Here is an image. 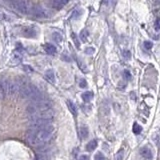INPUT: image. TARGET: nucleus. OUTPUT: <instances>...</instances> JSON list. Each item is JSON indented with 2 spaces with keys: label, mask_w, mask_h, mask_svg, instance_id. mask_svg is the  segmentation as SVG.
Segmentation results:
<instances>
[{
  "label": "nucleus",
  "mask_w": 160,
  "mask_h": 160,
  "mask_svg": "<svg viewBox=\"0 0 160 160\" xmlns=\"http://www.w3.org/2000/svg\"><path fill=\"white\" fill-rule=\"evenodd\" d=\"M53 131H54V127L51 124H48L45 127L41 129H31L27 133V141L31 145H44L47 143L49 140H51L53 136Z\"/></svg>",
  "instance_id": "obj_1"
},
{
  "label": "nucleus",
  "mask_w": 160,
  "mask_h": 160,
  "mask_svg": "<svg viewBox=\"0 0 160 160\" xmlns=\"http://www.w3.org/2000/svg\"><path fill=\"white\" fill-rule=\"evenodd\" d=\"M15 8L18 11L22 13H28L30 11V3L27 1V0H18V1L15 2Z\"/></svg>",
  "instance_id": "obj_2"
},
{
  "label": "nucleus",
  "mask_w": 160,
  "mask_h": 160,
  "mask_svg": "<svg viewBox=\"0 0 160 160\" xmlns=\"http://www.w3.org/2000/svg\"><path fill=\"white\" fill-rule=\"evenodd\" d=\"M140 154L143 158L147 159V160H151L152 159V151H151L148 147H142L140 149Z\"/></svg>",
  "instance_id": "obj_3"
},
{
  "label": "nucleus",
  "mask_w": 160,
  "mask_h": 160,
  "mask_svg": "<svg viewBox=\"0 0 160 160\" xmlns=\"http://www.w3.org/2000/svg\"><path fill=\"white\" fill-rule=\"evenodd\" d=\"M33 13L35 16L37 17H41V18H44V17H47V11L44 9V8L40 7V6H37L34 8L33 10Z\"/></svg>",
  "instance_id": "obj_4"
},
{
  "label": "nucleus",
  "mask_w": 160,
  "mask_h": 160,
  "mask_svg": "<svg viewBox=\"0 0 160 160\" xmlns=\"http://www.w3.org/2000/svg\"><path fill=\"white\" fill-rule=\"evenodd\" d=\"M44 78H45L47 81L50 82V83H55V74L54 71L52 69H48L44 74Z\"/></svg>",
  "instance_id": "obj_5"
},
{
  "label": "nucleus",
  "mask_w": 160,
  "mask_h": 160,
  "mask_svg": "<svg viewBox=\"0 0 160 160\" xmlns=\"http://www.w3.org/2000/svg\"><path fill=\"white\" fill-rule=\"evenodd\" d=\"M44 50H45L46 53H48L50 55H54L56 53V47L50 43H46L44 45Z\"/></svg>",
  "instance_id": "obj_6"
},
{
  "label": "nucleus",
  "mask_w": 160,
  "mask_h": 160,
  "mask_svg": "<svg viewBox=\"0 0 160 160\" xmlns=\"http://www.w3.org/2000/svg\"><path fill=\"white\" fill-rule=\"evenodd\" d=\"M67 2H68V0H53L52 5L55 8H61V7H63Z\"/></svg>",
  "instance_id": "obj_7"
},
{
  "label": "nucleus",
  "mask_w": 160,
  "mask_h": 160,
  "mask_svg": "<svg viewBox=\"0 0 160 160\" xmlns=\"http://www.w3.org/2000/svg\"><path fill=\"white\" fill-rule=\"evenodd\" d=\"M23 33L27 37H34L35 35H36V31H35L33 28H25L24 30H23Z\"/></svg>",
  "instance_id": "obj_8"
},
{
  "label": "nucleus",
  "mask_w": 160,
  "mask_h": 160,
  "mask_svg": "<svg viewBox=\"0 0 160 160\" xmlns=\"http://www.w3.org/2000/svg\"><path fill=\"white\" fill-rule=\"evenodd\" d=\"M67 107H68L69 111H70L73 115H76V114H77V108H76L75 104H74L72 101H69V100H68V101H67Z\"/></svg>",
  "instance_id": "obj_9"
},
{
  "label": "nucleus",
  "mask_w": 160,
  "mask_h": 160,
  "mask_svg": "<svg viewBox=\"0 0 160 160\" xmlns=\"http://www.w3.org/2000/svg\"><path fill=\"white\" fill-rule=\"evenodd\" d=\"M92 98H93V93L90 92V91H87V92H84L83 94H82V99H83L85 102L91 101V99Z\"/></svg>",
  "instance_id": "obj_10"
},
{
  "label": "nucleus",
  "mask_w": 160,
  "mask_h": 160,
  "mask_svg": "<svg viewBox=\"0 0 160 160\" xmlns=\"http://www.w3.org/2000/svg\"><path fill=\"white\" fill-rule=\"evenodd\" d=\"M96 147H97V141L96 140H91L89 143L87 144L86 149L88 151H93Z\"/></svg>",
  "instance_id": "obj_11"
},
{
  "label": "nucleus",
  "mask_w": 160,
  "mask_h": 160,
  "mask_svg": "<svg viewBox=\"0 0 160 160\" xmlns=\"http://www.w3.org/2000/svg\"><path fill=\"white\" fill-rule=\"evenodd\" d=\"M88 35H89L88 31L86 30V29H84V30H82L81 32H80V39L83 41V42H86L87 38H88Z\"/></svg>",
  "instance_id": "obj_12"
},
{
  "label": "nucleus",
  "mask_w": 160,
  "mask_h": 160,
  "mask_svg": "<svg viewBox=\"0 0 160 160\" xmlns=\"http://www.w3.org/2000/svg\"><path fill=\"white\" fill-rule=\"evenodd\" d=\"M80 135H81V138H86L88 136V129L87 127L85 126H82L81 128H80Z\"/></svg>",
  "instance_id": "obj_13"
},
{
  "label": "nucleus",
  "mask_w": 160,
  "mask_h": 160,
  "mask_svg": "<svg viewBox=\"0 0 160 160\" xmlns=\"http://www.w3.org/2000/svg\"><path fill=\"white\" fill-rule=\"evenodd\" d=\"M52 37H53V40H54L55 42H57V43H60L62 41L61 34H59L58 32H54V33L52 34Z\"/></svg>",
  "instance_id": "obj_14"
},
{
  "label": "nucleus",
  "mask_w": 160,
  "mask_h": 160,
  "mask_svg": "<svg viewBox=\"0 0 160 160\" xmlns=\"http://www.w3.org/2000/svg\"><path fill=\"white\" fill-rule=\"evenodd\" d=\"M142 131V127L139 125L137 123H134L133 124V132L135 133V134H140Z\"/></svg>",
  "instance_id": "obj_15"
},
{
  "label": "nucleus",
  "mask_w": 160,
  "mask_h": 160,
  "mask_svg": "<svg viewBox=\"0 0 160 160\" xmlns=\"http://www.w3.org/2000/svg\"><path fill=\"white\" fill-rule=\"evenodd\" d=\"M81 12H82L81 10H75V11L73 12V14H72V18H73V19L79 18V17L81 16V14H82Z\"/></svg>",
  "instance_id": "obj_16"
},
{
  "label": "nucleus",
  "mask_w": 160,
  "mask_h": 160,
  "mask_svg": "<svg viewBox=\"0 0 160 160\" xmlns=\"http://www.w3.org/2000/svg\"><path fill=\"white\" fill-rule=\"evenodd\" d=\"M35 160H49V158L46 154H39V155L36 156Z\"/></svg>",
  "instance_id": "obj_17"
},
{
  "label": "nucleus",
  "mask_w": 160,
  "mask_h": 160,
  "mask_svg": "<svg viewBox=\"0 0 160 160\" xmlns=\"http://www.w3.org/2000/svg\"><path fill=\"white\" fill-rule=\"evenodd\" d=\"M122 158H123V150H120L115 155V160H122Z\"/></svg>",
  "instance_id": "obj_18"
},
{
  "label": "nucleus",
  "mask_w": 160,
  "mask_h": 160,
  "mask_svg": "<svg viewBox=\"0 0 160 160\" xmlns=\"http://www.w3.org/2000/svg\"><path fill=\"white\" fill-rule=\"evenodd\" d=\"M94 52H95V49L92 48V47H87V48H85V53L88 54V55L93 54Z\"/></svg>",
  "instance_id": "obj_19"
},
{
  "label": "nucleus",
  "mask_w": 160,
  "mask_h": 160,
  "mask_svg": "<svg viewBox=\"0 0 160 160\" xmlns=\"http://www.w3.org/2000/svg\"><path fill=\"white\" fill-rule=\"evenodd\" d=\"M20 60H21V58L19 57V56H14V57L12 58V63L14 65H17V64H19L20 63Z\"/></svg>",
  "instance_id": "obj_20"
},
{
  "label": "nucleus",
  "mask_w": 160,
  "mask_h": 160,
  "mask_svg": "<svg viewBox=\"0 0 160 160\" xmlns=\"http://www.w3.org/2000/svg\"><path fill=\"white\" fill-rule=\"evenodd\" d=\"M94 159L95 160H105V157H104V155H103L102 153H97L95 156H94Z\"/></svg>",
  "instance_id": "obj_21"
},
{
  "label": "nucleus",
  "mask_w": 160,
  "mask_h": 160,
  "mask_svg": "<svg viewBox=\"0 0 160 160\" xmlns=\"http://www.w3.org/2000/svg\"><path fill=\"white\" fill-rule=\"evenodd\" d=\"M123 56L126 59H130V58H131V53H130L129 50H124V51H123Z\"/></svg>",
  "instance_id": "obj_22"
},
{
  "label": "nucleus",
  "mask_w": 160,
  "mask_h": 160,
  "mask_svg": "<svg viewBox=\"0 0 160 160\" xmlns=\"http://www.w3.org/2000/svg\"><path fill=\"white\" fill-rule=\"evenodd\" d=\"M152 46H153V44H152V42H150V41H145L144 42V47L146 49H151Z\"/></svg>",
  "instance_id": "obj_23"
},
{
  "label": "nucleus",
  "mask_w": 160,
  "mask_h": 160,
  "mask_svg": "<svg viewBox=\"0 0 160 160\" xmlns=\"http://www.w3.org/2000/svg\"><path fill=\"white\" fill-rule=\"evenodd\" d=\"M123 74H124V77H125L127 80H130V79H131V73H130L128 70H124Z\"/></svg>",
  "instance_id": "obj_24"
},
{
  "label": "nucleus",
  "mask_w": 160,
  "mask_h": 160,
  "mask_svg": "<svg viewBox=\"0 0 160 160\" xmlns=\"http://www.w3.org/2000/svg\"><path fill=\"white\" fill-rule=\"evenodd\" d=\"M71 36H72V39H73V41H74V43H75V45H76L77 47H79V46H80V44H79L78 39H77V38H76V35L74 34V33H72V34H71Z\"/></svg>",
  "instance_id": "obj_25"
},
{
  "label": "nucleus",
  "mask_w": 160,
  "mask_h": 160,
  "mask_svg": "<svg viewBox=\"0 0 160 160\" xmlns=\"http://www.w3.org/2000/svg\"><path fill=\"white\" fill-rule=\"evenodd\" d=\"M154 27H155V30H160V18H157L155 21V24H154Z\"/></svg>",
  "instance_id": "obj_26"
},
{
  "label": "nucleus",
  "mask_w": 160,
  "mask_h": 160,
  "mask_svg": "<svg viewBox=\"0 0 160 160\" xmlns=\"http://www.w3.org/2000/svg\"><path fill=\"white\" fill-rule=\"evenodd\" d=\"M79 86L81 87V88H85L87 86V82L85 81L84 79H82V80H80V82H79Z\"/></svg>",
  "instance_id": "obj_27"
},
{
  "label": "nucleus",
  "mask_w": 160,
  "mask_h": 160,
  "mask_svg": "<svg viewBox=\"0 0 160 160\" xmlns=\"http://www.w3.org/2000/svg\"><path fill=\"white\" fill-rule=\"evenodd\" d=\"M62 59H63V60H65L66 62H69L70 61V57L66 55V53H63V54H62Z\"/></svg>",
  "instance_id": "obj_28"
},
{
  "label": "nucleus",
  "mask_w": 160,
  "mask_h": 160,
  "mask_svg": "<svg viewBox=\"0 0 160 160\" xmlns=\"http://www.w3.org/2000/svg\"><path fill=\"white\" fill-rule=\"evenodd\" d=\"M5 96V93H4V90L3 88H2L1 84H0V98H3V97Z\"/></svg>",
  "instance_id": "obj_29"
},
{
  "label": "nucleus",
  "mask_w": 160,
  "mask_h": 160,
  "mask_svg": "<svg viewBox=\"0 0 160 160\" xmlns=\"http://www.w3.org/2000/svg\"><path fill=\"white\" fill-rule=\"evenodd\" d=\"M79 160H88V156H85V155L81 156V157H80Z\"/></svg>",
  "instance_id": "obj_30"
}]
</instances>
